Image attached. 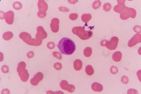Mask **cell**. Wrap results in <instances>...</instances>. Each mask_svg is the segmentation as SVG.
<instances>
[{
	"mask_svg": "<svg viewBox=\"0 0 141 94\" xmlns=\"http://www.w3.org/2000/svg\"><path fill=\"white\" fill-rule=\"evenodd\" d=\"M60 20L56 18H53L51 20L50 24V27L51 31L54 33H57L59 29Z\"/></svg>",
	"mask_w": 141,
	"mask_h": 94,
	"instance_id": "obj_9",
	"label": "cell"
},
{
	"mask_svg": "<svg viewBox=\"0 0 141 94\" xmlns=\"http://www.w3.org/2000/svg\"><path fill=\"white\" fill-rule=\"evenodd\" d=\"M72 32L82 40H86L89 39L93 35V32L91 30L86 31L84 27L82 26L75 27L73 28Z\"/></svg>",
	"mask_w": 141,
	"mask_h": 94,
	"instance_id": "obj_2",
	"label": "cell"
},
{
	"mask_svg": "<svg viewBox=\"0 0 141 94\" xmlns=\"http://www.w3.org/2000/svg\"><path fill=\"white\" fill-rule=\"evenodd\" d=\"M136 13L135 9L126 7L124 11L120 13V17L123 20H126L129 17L134 19L136 17Z\"/></svg>",
	"mask_w": 141,
	"mask_h": 94,
	"instance_id": "obj_3",
	"label": "cell"
},
{
	"mask_svg": "<svg viewBox=\"0 0 141 94\" xmlns=\"http://www.w3.org/2000/svg\"><path fill=\"white\" fill-rule=\"evenodd\" d=\"M58 9L60 11L64 12H69V9L68 8H67L66 7H63V6L59 7Z\"/></svg>",
	"mask_w": 141,
	"mask_h": 94,
	"instance_id": "obj_36",
	"label": "cell"
},
{
	"mask_svg": "<svg viewBox=\"0 0 141 94\" xmlns=\"http://www.w3.org/2000/svg\"><path fill=\"white\" fill-rule=\"evenodd\" d=\"M134 32L138 34H140L141 32V26H135L133 28Z\"/></svg>",
	"mask_w": 141,
	"mask_h": 94,
	"instance_id": "obj_31",
	"label": "cell"
},
{
	"mask_svg": "<svg viewBox=\"0 0 141 94\" xmlns=\"http://www.w3.org/2000/svg\"><path fill=\"white\" fill-rule=\"evenodd\" d=\"M43 78L44 75L43 73L41 72H38L34 75L33 78L30 80V83L32 85L36 86L43 80Z\"/></svg>",
	"mask_w": 141,
	"mask_h": 94,
	"instance_id": "obj_8",
	"label": "cell"
},
{
	"mask_svg": "<svg viewBox=\"0 0 141 94\" xmlns=\"http://www.w3.org/2000/svg\"><path fill=\"white\" fill-rule=\"evenodd\" d=\"M57 46L60 53L66 55H71L76 49L75 42L71 39L66 37L62 38Z\"/></svg>",
	"mask_w": 141,
	"mask_h": 94,
	"instance_id": "obj_1",
	"label": "cell"
},
{
	"mask_svg": "<svg viewBox=\"0 0 141 94\" xmlns=\"http://www.w3.org/2000/svg\"><path fill=\"white\" fill-rule=\"evenodd\" d=\"M1 94H10V91H9V89H3L2 91L1 92Z\"/></svg>",
	"mask_w": 141,
	"mask_h": 94,
	"instance_id": "obj_38",
	"label": "cell"
},
{
	"mask_svg": "<svg viewBox=\"0 0 141 94\" xmlns=\"http://www.w3.org/2000/svg\"><path fill=\"white\" fill-rule=\"evenodd\" d=\"M127 93L128 94H138V92L136 89H130L127 91Z\"/></svg>",
	"mask_w": 141,
	"mask_h": 94,
	"instance_id": "obj_35",
	"label": "cell"
},
{
	"mask_svg": "<svg viewBox=\"0 0 141 94\" xmlns=\"http://www.w3.org/2000/svg\"><path fill=\"white\" fill-rule=\"evenodd\" d=\"M85 72L87 75L91 76L94 73V70L91 65H88L85 67Z\"/></svg>",
	"mask_w": 141,
	"mask_h": 94,
	"instance_id": "obj_21",
	"label": "cell"
},
{
	"mask_svg": "<svg viewBox=\"0 0 141 94\" xmlns=\"http://www.w3.org/2000/svg\"><path fill=\"white\" fill-rule=\"evenodd\" d=\"M68 2H69L70 4H75V3L78 2V0H68Z\"/></svg>",
	"mask_w": 141,
	"mask_h": 94,
	"instance_id": "obj_40",
	"label": "cell"
},
{
	"mask_svg": "<svg viewBox=\"0 0 141 94\" xmlns=\"http://www.w3.org/2000/svg\"><path fill=\"white\" fill-rule=\"evenodd\" d=\"M34 53L33 51H31L28 52V53H27V56L28 57V58H30L34 56Z\"/></svg>",
	"mask_w": 141,
	"mask_h": 94,
	"instance_id": "obj_37",
	"label": "cell"
},
{
	"mask_svg": "<svg viewBox=\"0 0 141 94\" xmlns=\"http://www.w3.org/2000/svg\"><path fill=\"white\" fill-rule=\"evenodd\" d=\"M119 42V39L116 37H113L110 41L106 40L105 46L110 50H114L116 49Z\"/></svg>",
	"mask_w": 141,
	"mask_h": 94,
	"instance_id": "obj_4",
	"label": "cell"
},
{
	"mask_svg": "<svg viewBox=\"0 0 141 94\" xmlns=\"http://www.w3.org/2000/svg\"><path fill=\"white\" fill-rule=\"evenodd\" d=\"M37 33L36 35V39L42 40L47 38V34L42 26H38L37 28Z\"/></svg>",
	"mask_w": 141,
	"mask_h": 94,
	"instance_id": "obj_6",
	"label": "cell"
},
{
	"mask_svg": "<svg viewBox=\"0 0 141 94\" xmlns=\"http://www.w3.org/2000/svg\"><path fill=\"white\" fill-rule=\"evenodd\" d=\"M26 64L24 62H21L19 63L18 64V66H17V72L20 71L22 69H25L26 67Z\"/></svg>",
	"mask_w": 141,
	"mask_h": 94,
	"instance_id": "obj_23",
	"label": "cell"
},
{
	"mask_svg": "<svg viewBox=\"0 0 141 94\" xmlns=\"http://www.w3.org/2000/svg\"><path fill=\"white\" fill-rule=\"evenodd\" d=\"M14 13L12 11H9L5 13L4 19L6 23L9 25L13 24L14 21Z\"/></svg>",
	"mask_w": 141,
	"mask_h": 94,
	"instance_id": "obj_11",
	"label": "cell"
},
{
	"mask_svg": "<svg viewBox=\"0 0 141 94\" xmlns=\"http://www.w3.org/2000/svg\"><path fill=\"white\" fill-rule=\"evenodd\" d=\"M38 7L39 11L38 12H41V13H46L48 9V5L46 2L44 0H38V2L37 4Z\"/></svg>",
	"mask_w": 141,
	"mask_h": 94,
	"instance_id": "obj_12",
	"label": "cell"
},
{
	"mask_svg": "<svg viewBox=\"0 0 141 94\" xmlns=\"http://www.w3.org/2000/svg\"><path fill=\"white\" fill-rule=\"evenodd\" d=\"M112 6L110 3H105L103 6V9L105 11H109L111 9Z\"/></svg>",
	"mask_w": 141,
	"mask_h": 94,
	"instance_id": "obj_26",
	"label": "cell"
},
{
	"mask_svg": "<svg viewBox=\"0 0 141 94\" xmlns=\"http://www.w3.org/2000/svg\"><path fill=\"white\" fill-rule=\"evenodd\" d=\"M19 37L27 44L32 39L31 35L26 32H22L20 33L19 35Z\"/></svg>",
	"mask_w": 141,
	"mask_h": 94,
	"instance_id": "obj_14",
	"label": "cell"
},
{
	"mask_svg": "<svg viewBox=\"0 0 141 94\" xmlns=\"http://www.w3.org/2000/svg\"><path fill=\"white\" fill-rule=\"evenodd\" d=\"M141 42V35L140 34H136L129 41L128 46L130 47H132Z\"/></svg>",
	"mask_w": 141,
	"mask_h": 94,
	"instance_id": "obj_7",
	"label": "cell"
},
{
	"mask_svg": "<svg viewBox=\"0 0 141 94\" xmlns=\"http://www.w3.org/2000/svg\"><path fill=\"white\" fill-rule=\"evenodd\" d=\"M122 53L120 51H116L113 53L112 55L113 60L116 62H119L121 61L122 58Z\"/></svg>",
	"mask_w": 141,
	"mask_h": 94,
	"instance_id": "obj_17",
	"label": "cell"
},
{
	"mask_svg": "<svg viewBox=\"0 0 141 94\" xmlns=\"http://www.w3.org/2000/svg\"><path fill=\"white\" fill-rule=\"evenodd\" d=\"M91 88L93 91L95 92H100L103 90L102 85L98 82H94L91 85Z\"/></svg>",
	"mask_w": 141,
	"mask_h": 94,
	"instance_id": "obj_15",
	"label": "cell"
},
{
	"mask_svg": "<svg viewBox=\"0 0 141 94\" xmlns=\"http://www.w3.org/2000/svg\"><path fill=\"white\" fill-rule=\"evenodd\" d=\"M121 82L123 84H127L129 82V78L128 77L125 76H123L121 78Z\"/></svg>",
	"mask_w": 141,
	"mask_h": 94,
	"instance_id": "obj_32",
	"label": "cell"
},
{
	"mask_svg": "<svg viewBox=\"0 0 141 94\" xmlns=\"http://www.w3.org/2000/svg\"><path fill=\"white\" fill-rule=\"evenodd\" d=\"M1 71L3 72V73H7L9 72V67L6 65H4L1 68Z\"/></svg>",
	"mask_w": 141,
	"mask_h": 94,
	"instance_id": "obj_33",
	"label": "cell"
},
{
	"mask_svg": "<svg viewBox=\"0 0 141 94\" xmlns=\"http://www.w3.org/2000/svg\"><path fill=\"white\" fill-rule=\"evenodd\" d=\"M18 75L20 77L21 80L23 82H26L28 80L29 75L28 73V71L27 69H22L18 72Z\"/></svg>",
	"mask_w": 141,
	"mask_h": 94,
	"instance_id": "obj_13",
	"label": "cell"
},
{
	"mask_svg": "<svg viewBox=\"0 0 141 94\" xmlns=\"http://www.w3.org/2000/svg\"><path fill=\"white\" fill-rule=\"evenodd\" d=\"M13 8L16 10H20L22 8V5L21 2H15L13 4Z\"/></svg>",
	"mask_w": 141,
	"mask_h": 94,
	"instance_id": "obj_25",
	"label": "cell"
},
{
	"mask_svg": "<svg viewBox=\"0 0 141 94\" xmlns=\"http://www.w3.org/2000/svg\"><path fill=\"white\" fill-rule=\"evenodd\" d=\"M101 4H102V3L100 0H95L93 3L92 7L93 9H98L100 8Z\"/></svg>",
	"mask_w": 141,
	"mask_h": 94,
	"instance_id": "obj_24",
	"label": "cell"
},
{
	"mask_svg": "<svg viewBox=\"0 0 141 94\" xmlns=\"http://www.w3.org/2000/svg\"><path fill=\"white\" fill-rule=\"evenodd\" d=\"M92 54V49L91 47H86L84 51V56L87 57H89L91 56Z\"/></svg>",
	"mask_w": 141,
	"mask_h": 94,
	"instance_id": "obj_22",
	"label": "cell"
},
{
	"mask_svg": "<svg viewBox=\"0 0 141 94\" xmlns=\"http://www.w3.org/2000/svg\"><path fill=\"white\" fill-rule=\"evenodd\" d=\"M125 0H117L118 4L114 7V11L119 13L123 11L126 7L125 4Z\"/></svg>",
	"mask_w": 141,
	"mask_h": 94,
	"instance_id": "obj_10",
	"label": "cell"
},
{
	"mask_svg": "<svg viewBox=\"0 0 141 94\" xmlns=\"http://www.w3.org/2000/svg\"><path fill=\"white\" fill-rule=\"evenodd\" d=\"M55 44L53 42H48V43L47 44V48H48V49H53L55 48Z\"/></svg>",
	"mask_w": 141,
	"mask_h": 94,
	"instance_id": "obj_34",
	"label": "cell"
},
{
	"mask_svg": "<svg viewBox=\"0 0 141 94\" xmlns=\"http://www.w3.org/2000/svg\"><path fill=\"white\" fill-rule=\"evenodd\" d=\"M118 71V68L116 66H112L110 68V72L112 74L114 75L117 74Z\"/></svg>",
	"mask_w": 141,
	"mask_h": 94,
	"instance_id": "obj_28",
	"label": "cell"
},
{
	"mask_svg": "<svg viewBox=\"0 0 141 94\" xmlns=\"http://www.w3.org/2000/svg\"><path fill=\"white\" fill-rule=\"evenodd\" d=\"M60 85L63 90L68 91L71 93H72L75 91V86L73 85H69L66 80H62L60 82Z\"/></svg>",
	"mask_w": 141,
	"mask_h": 94,
	"instance_id": "obj_5",
	"label": "cell"
},
{
	"mask_svg": "<svg viewBox=\"0 0 141 94\" xmlns=\"http://www.w3.org/2000/svg\"><path fill=\"white\" fill-rule=\"evenodd\" d=\"M42 41L41 40H38V39L32 38L31 40L28 42L27 44L32 46H38L41 45L42 44Z\"/></svg>",
	"mask_w": 141,
	"mask_h": 94,
	"instance_id": "obj_18",
	"label": "cell"
},
{
	"mask_svg": "<svg viewBox=\"0 0 141 94\" xmlns=\"http://www.w3.org/2000/svg\"><path fill=\"white\" fill-rule=\"evenodd\" d=\"M4 15H5V13L3 11H0V19H4Z\"/></svg>",
	"mask_w": 141,
	"mask_h": 94,
	"instance_id": "obj_39",
	"label": "cell"
},
{
	"mask_svg": "<svg viewBox=\"0 0 141 94\" xmlns=\"http://www.w3.org/2000/svg\"><path fill=\"white\" fill-rule=\"evenodd\" d=\"M78 17V15L77 13H71L70 14L69 18L72 20H75L77 19Z\"/></svg>",
	"mask_w": 141,
	"mask_h": 94,
	"instance_id": "obj_30",
	"label": "cell"
},
{
	"mask_svg": "<svg viewBox=\"0 0 141 94\" xmlns=\"http://www.w3.org/2000/svg\"><path fill=\"white\" fill-rule=\"evenodd\" d=\"M82 61L79 59H77L74 61L73 63V66L75 70L77 71H79L82 69Z\"/></svg>",
	"mask_w": 141,
	"mask_h": 94,
	"instance_id": "obj_16",
	"label": "cell"
},
{
	"mask_svg": "<svg viewBox=\"0 0 141 94\" xmlns=\"http://www.w3.org/2000/svg\"><path fill=\"white\" fill-rule=\"evenodd\" d=\"M53 67L56 70H60L62 68V65L61 63H59V62H56L54 64Z\"/></svg>",
	"mask_w": 141,
	"mask_h": 94,
	"instance_id": "obj_29",
	"label": "cell"
},
{
	"mask_svg": "<svg viewBox=\"0 0 141 94\" xmlns=\"http://www.w3.org/2000/svg\"><path fill=\"white\" fill-rule=\"evenodd\" d=\"M13 34L11 31H7L3 33L2 35V38L5 40H9L13 37Z\"/></svg>",
	"mask_w": 141,
	"mask_h": 94,
	"instance_id": "obj_19",
	"label": "cell"
},
{
	"mask_svg": "<svg viewBox=\"0 0 141 94\" xmlns=\"http://www.w3.org/2000/svg\"><path fill=\"white\" fill-rule=\"evenodd\" d=\"M92 19V15L91 14H84L82 16L81 19L83 22L85 23H87L91 19Z\"/></svg>",
	"mask_w": 141,
	"mask_h": 94,
	"instance_id": "obj_20",
	"label": "cell"
},
{
	"mask_svg": "<svg viewBox=\"0 0 141 94\" xmlns=\"http://www.w3.org/2000/svg\"><path fill=\"white\" fill-rule=\"evenodd\" d=\"M53 55L54 57H55L57 59H58L59 60H60L62 59V56L61 53H60V52L55 51L53 53Z\"/></svg>",
	"mask_w": 141,
	"mask_h": 94,
	"instance_id": "obj_27",
	"label": "cell"
}]
</instances>
